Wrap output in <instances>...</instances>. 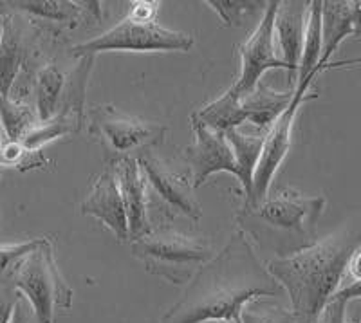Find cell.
<instances>
[{
  "instance_id": "cell-16",
  "label": "cell",
  "mask_w": 361,
  "mask_h": 323,
  "mask_svg": "<svg viewBox=\"0 0 361 323\" xmlns=\"http://www.w3.org/2000/svg\"><path fill=\"white\" fill-rule=\"evenodd\" d=\"M360 2H322V53L318 69H327L329 58L336 53L338 45L360 33Z\"/></svg>"
},
{
  "instance_id": "cell-19",
  "label": "cell",
  "mask_w": 361,
  "mask_h": 323,
  "mask_svg": "<svg viewBox=\"0 0 361 323\" xmlns=\"http://www.w3.org/2000/svg\"><path fill=\"white\" fill-rule=\"evenodd\" d=\"M293 92L295 89L289 92H276L260 80L250 95L240 98V105L246 112V121L257 128H269L275 119L288 109L293 99Z\"/></svg>"
},
{
  "instance_id": "cell-24",
  "label": "cell",
  "mask_w": 361,
  "mask_h": 323,
  "mask_svg": "<svg viewBox=\"0 0 361 323\" xmlns=\"http://www.w3.org/2000/svg\"><path fill=\"white\" fill-rule=\"evenodd\" d=\"M37 123L38 116L29 103L0 96V128L6 140L20 143Z\"/></svg>"
},
{
  "instance_id": "cell-30",
  "label": "cell",
  "mask_w": 361,
  "mask_h": 323,
  "mask_svg": "<svg viewBox=\"0 0 361 323\" xmlns=\"http://www.w3.org/2000/svg\"><path fill=\"white\" fill-rule=\"evenodd\" d=\"M31 307H29L27 300L24 296H18L17 303H15V309H13V315L9 323H31Z\"/></svg>"
},
{
  "instance_id": "cell-9",
  "label": "cell",
  "mask_w": 361,
  "mask_h": 323,
  "mask_svg": "<svg viewBox=\"0 0 361 323\" xmlns=\"http://www.w3.org/2000/svg\"><path fill=\"white\" fill-rule=\"evenodd\" d=\"M279 2H267L264 17L257 25L251 37L238 47L240 54V74L231 89L237 92L238 98H244L255 89V85L262 80L264 73L269 69H286L275 49V15Z\"/></svg>"
},
{
  "instance_id": "cell-15",
  "label": "cell",
  "mask_w": 361,
  "mask_h": 323,
  "mask_svg": "<svg viewBox=\"0 0 361 323\" xmlns=\"http://www.w3.org/2000/svg\"><path fill=\"white\" fill-rule=\"evenodd\" d=\"M309 2H279L275 15V35L279 42L280 60L291 74L298 71V61L302 56L305 24H307Z\"/></svg>"
},
{
  "instance_id": "cell-12",
  "label": "cell",
  "mask_w": 361,
  "mask_h": 323,
  "mask_svg": "<svg viewBox=\"0 0 361 323\" xmlns=\"http://www.w3.org/2000/svg\"><path fill=\"white\" fill-rule=\"evenodd\" d=\"M135 161L140 164L147 183L152 184V188L163 197L164 201L179 209L180 213H185L186 217L193 219V221L201 219V206H199L197 199L193 195L192 184L188 183L186 177L173 172L169 164L150 150L140 152Z\"/></svg>"
},
{
  "instance_id": "cell-25",
  "label": "cell",
  "mask_w": 361,
  "mask_h": 323,
  "mask_svg": "<svg viewBox=\"0 0 361 323\" xmlns=\"http://www.w3.org/2000/svg\"><path fill=\"white\" fill-rule=\"evenodd\" d=\"M360 300V279L353 280L350 286H343L334 293L327 305L322 309L316 323H345L347 319V307L350 302Z\"/></svg>"
},
{
  "instance_id": "cell-8",
  "label": "cell",
  "mask_w": 361,
  "mask_h": 323,
  "mask_svg": "<svg viewBox=\"0 0 361 323\" xmlns=\"http://www.w3.org/2000/svg\"><path fill=\"white\" fill-rule=\"evenodd\" d=\"M311 98H314V96L298 98L293 92V99L288 105V109L269 127V130L266 134V140H264L262 150H260L259 161H257V166H255L253 177H251V192L246 197L244 206H257L267 197L271 181H273L275 173L279 172L280 164L286 159L289 147H291L296 112H298L302 103Z\"/></svg>"
},
{
  "instance_id": "cell-20",
  "label": "cell",
  "mask_w": 361,
  "mask_h": 323,
  "mask_svg": "<svg viewBox=\"0 0 361 323\" xmlns=\"http://www.w3.org/2000/svg\"><path fill=\"white\" fill-rule=\"evenodd\" d=\"M267 130L269 128H257V132H253V134H250V132L244 134L240 127H237L224 132L226 141L230 145L235 163H237V179L243 184L246 197L251 192V177H253L255 166H257V161H259Z\"/></svg>"
},
{
  "instance_id": "cell-31",
  "label": "cell",
  "mask_w": 361,
  "mask_h": 323,
  "mask_svg": "<svg viewBox=\"0 0 361 323\" xmlns=\"http://www.w3.org/2000/svg\"><path fill=\"white\" fill-rule=\"evenodd\" d=\"M345 323H360V319H357V318H353V319L347 318V319H345Z\"/></svg>"
},
{
  "instance_id": "cell-5",
  "label": "cell",
  "mask_w": 361,
  "mask_h": 323,
  "mask_svg": "<svg viewBox=\"0 0 361 323\" xmlns=\"http://www.w3.org/2000/svg\"><path fill=\"white\" fill-rule=\"evenodd\" d=\"M9 279L27 300L38 323H54L58 309H69L73 303V289L58 269L49 238H42L31 253L20 258L9 271Z\"/></svg>"
},
{
  "instance_id": "cell-2",
  "label": "cell",
  "mask_w": 361,
  "mask_h": 323,
  "mask_svg": "<svg viewBox=\"0 0 361 323\" xmlns=\"http://www.w3.org/2000/svg\"><path fill=\"white\" fill-rule=\"evenodd\" d=\"M356 255H360V231L343 228L291 257L267 260L271 276L288 293L295 323H316L322 309L340 289Z\"/></svg>"
},
{
  "instance_id": "cell-27",
  "label": "cell",
  "mask_w": 361,
  "mask_h": 323,
  "mask_svg": "<svg viewBox=\"0 0 361 323\" xmlns=\"http://www.w3.org/2000/svg\"><path fill=\"white\" fill-rule=\"evenodd\" d=\"M238 323H295L291 311L280 309V307H260L257 309L255 303L244 305L240 312V322Z\"/></svg>"
},
{
  "instance_id": "cell-3",
  "label": "cell",
  "mask_w": 361,
  "mask_h": 323,
  "mask_svg": "<svg viewBox=\"0 0 361 323\" xmlns=\"http://www.w3.org/2000/svg\"><path fill=\"white\" fill-rule=\"evenodd\" d=\"M325 205L324 195H304L283 188L260 205L244 206L237 215L238 231L273 258L291 257L318 240L316 224Z\"/></svg>"
},
{
  "instance_id": "cell-14",
  "label": "cell",
  "mask_w": 361,
  "mask_h": 323,
  "mask_svg": "<svg viewBox=\"0 0 361 323\" xmlns=\"http://www.w3.org/2000/svg\"><path fill=\"white\" fill-rule=\"evenodd\" d=\"M114 170L128 222V238L143 235L150 226L147 219V179L135 157H121L109 163Z\"/></svg>"
},
{
  "instance_id": "cell-28",
  "label": "cell",
  "mask_w": 361,
  "mask_h": 323,
  "mask_svg": "<svg viewBox=\"0 0 361 323\" xmlns=\"http://www.w3.org/2000/svg\"><path fill=\"white\" fill-rule=\"evenodd\" d=\"M42 238H31V240L18 242V244H2L0 245V276L9 274V271L15 267V264L24 258L25 255L37 248Z\"/></svg>"
},
{
  "instance_id": "cell-32",
  "label": "cell",
  "mask_w": 361,
  "mask_h": 323,
  "mask_svg": "<svg viewBox=\"0 0 361 323\" xmlns=\"http://www.w3.org/2000/svg\"><path fill=\"white\" fill-rule=\"evenodd\" d=\"M2 140H4V134H2V128H0V147H2Z\"/></svg>"
},
{
  "instance_id": "cell-21",
  "label": "cell",
  "mask_w": 361,
  "mask_h": 323,
  "mask_svg": "<svg viewBox=\"0 0 361 323\" xmlns=\"http://www.w3.org/2000/svg\"><path fill=\"white\" fill-rule=\"evenodd\" d=\"M204 127L217 132H228L231 128L240 127L246 121V112L240 105V98L233 89H228L221 98L209 102L208 105L201 106L197 112L190 116Z\"/></svg>"
},
{
  "instance_id": "cell-22",
  "label": "cell",
  "mask_w": 361,
  "mask_h": 323,
  "mask_svg": "<svg viewBox=\"0 0 361 323\" xmlns=\"http://www.w3.org/2000/svg\"><path fill=\"white\" fill-rule=\"evenodd\" d=\"M66 74L58 69L54 63H45L33 80V95H35V112L38 121L44 123L53 118L58 111V103L62 98Z\"/></svg>"
},
{
  "instance_id": "cell-7",
  "label": "cell",
  "mask_w": 361,
  "mask_h": 323,
  "mask_svg": "<svg viewBox=\"0 0 361 323\" xmlns=\"http://www.w3.org/2000/svg\"><path fill=\"white\" fill-rule=\"evenodd\" d=\"M89 132L102 140L112 161L128 157L134 150H148L164 140V127L143 121L111 105H96L89 111ZM111 161V163H112Z\"/></svg>"
},
{
  "instance_id": "cell-13",
  "label": "cell",
  "mask_w": 361,
  "mask_h": 323,
  "mask_svg": "<svg viewBox=\"0 0 361 323\" xmlns=\"http://www.w3.org/2000/svg\"><path fill=\"white\" fill-rule=\"evenodd\" d=\"M83 215H92L111 229L118 240L128 238V222L123 199L111 164L96 177L94 184L80 206Z\"/></svg>"
},
{
  "instance_id": "cell-11",
  "label": "cell",
  "mask_w": 361,
  "mask_h": 323,
  "mask_svg": "<svg viewBox=\"0 0 361 323\" xmlns=\"http://www.w3.org/2000/svg\"><path fill=\"white\" fill-rule=\"evenodd\" d=\"M193 130V143L186 147L185 159L190 166L192 188L202 186L209 176L217 172H228L238 176L233 152L226 141L224 132L212 130L199 121L190 118Z\"/></svg>"
},
{
  "instance_id": "cell-18",
  "label": "cell",
  "mask_w": 361,
  "mask_h": 323,
  "mask_svg": "<svg viewBox=\"0 0 361 323\" xmlns=\"http://www.w3.org/2000/svg\"><path fill=\"white\" fill-rule=\"evenodd\" d=\"M322 53V2L314 0L309 2L307 24H305L304 45H302V56L298 61V78H296L295 96L305 98L309 85L316 74L322 73L318 69V60Z\"/></svg>"
},
{
  "instance_id": "cell-6",
  "label": "cell",
  "mask_w": 361,
  "mask_h": 323,
  "mask_svg": "<svg viewBox=\"0 0 361 323\" xmlns=\"http://www.w3.org/2000/svg\"><path fill=\"white\" fill-rule=\"evenodd\" d=\"M192 45V35L163 28L156 20H141L128 15L99 37L74 45L73 56H96L98 53H107V51H134V53L190 51Z\"/></svg>"
},
{
  "instance_id": "cell-4",
  "label": "cell",
  "mask_w": 361,
  "mask_h": 323,
  "mask_svg": "<svg viewBox=\"0 0 361 323\" xmlns=\"http://www.w3.org/2000/svg\"><path fill=\"white\" fill-rule=\"evenodd\" d=\"M130 250L148 273L177 286L188 284L195 271L212 258V245L206 238L170 228H148L143 235L132 238Z\"/></svg>"
},
{
  "instance_id": "cell-23",
  "label": "cell",
  "mask_w": 361,
  "mask_h": 323,
  "mask_svg": "<svg viewBox=\"0 0 361 323\" xmlns=\"http://www.w3.org/2000/svg\"><path fill=\"white\" fill-rule=\"evenodd\" d=\"M85 119L76 118V116L66 114V112H56L51 119L40 123L38 121L27 134L24 135V140L20 141V145L24 148L31 152H38L44 145L51 143L56 138H62V135H71L78 134L82 130Z\"/></svg>"
},
{
  "instance_id": "cell-17",
  "label": "cell",
  "mask_w": 361,
  "mask_h": 323,
  "mask_svg": "<svg viewBox=\"0 0 361 323\" xmlns=\"http://www.w3.org/2000/svg\"><path fill=\"white\" fill-rule=\"evenodd\" d=\"M31 22L78 28L85 20H99V2H67V0H24L6 2Z\"/></svg>"
},
{
  "instance_id": "cell-1",
  "label": "cell",
  "mask_w": 361,
  "mask_h": 323,
  "mask_svg": "<svg viewBox=\"0 0 361 323\" xmlns=\"http://www.w3.org/2000/svg\"><path fill=\"white\" fill-rule=\"evenodd\" d=\"M279 286L255 245L240 231H235L228 244L202 264L179 302L173 303L161 323L240 322L244 305L262 296H280Z\"/></svg>"
},
{
  "instance_id": "cell-29",
  "label": "cell",
  "mask_w": 361,
  "mask_h": 323,
  "mask_svg": "<svg viewBox=\"0 0 361 323\" xmlns=\"http://www.w3.org/2000/svg\"><path fill=\"white\" fill-rule=\"evenodd\" d=\"M18 296L20 293L11 284L9 274H2L0 276V323H9Z\"/></svg>"
},
{
  "instance_id": "cell-10",
  "label": "cell",
  "mask_w": 361,
  "mask_h": 323,
  "mask_svg": "<svg viewBox=\"0 0 361 323\" xmlns=\"http://www.w3.org/2000/svg\"><path fill=\"white\" fill-rule=\"evenodd\" d=\"M37 24L22 15H4L0 22V96L9 98L22 71L37 49Z\"/></svg>"
},
{
  "instance_id": "cell-26",
  "label": "cell",
  "mask_w": 361,
  "mask_h": 323,
  "mask_svg": "<svg viewBox=\"0 0 361 323\" xmlns=\"http://www.w3.org/2000/svg\"><path fill=\"white\" fill-rule=\"evenodd\" d=\"M208 6H212L217 13L221 20L228 28H240L244 22V17L259 8L260 2H246V0H208Z\"/></svg>"
}]
</instances>
